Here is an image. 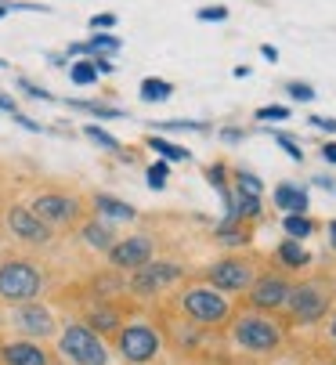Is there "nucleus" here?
I'll return each instance as SVG.
<instances>
[{
  "mask_svg": "<svg viewBox=\"0 0 336 365\" xmlns=\"http://www.w3.org/2000/svg\"><path fill=\"white\" fill-rule=\"evenodd\" d=\"M58 351L69 365H108V347L87 322H69L58 333Z\"/></svg>",
  "mask_w": 336,
  "mask_h": 365,
  "instance_id": "f257e3e1",
  "label": "nucleus"
},
{
  "mask_svg": "<svg viewBox=\"0 0 336 365\" xmlns=\"http://www.w3.org/2000/svg\"><path fill=\"white\" fill-rule=\"evenodd\" d=\"M44 289V275L29 260H4L0 264V300L8 304H26L33 297H40Z\"/></svg>",
  "mask_w": 336,
  "mask_h": 365,
  "instance_id": "f03ea898",
  "label": "nucleus"
},
{
  "mask_svg": "<svg viewBox=\"0 0 336 365\" xmlns=\"http://www.w3.org/2000/svg\"><path fill=\"white\" fill-rule=\"evenodd\" d=\"M181 311L188 319L203 322V326H220L224 319L232 315V304L213 286H192V289L181 293Z\"/></svg>",
  "mask_w": 336,
  "mask_h": 365,
  "instance_id": "7ed1b4c3",
  "label": "nucleus"
},
{
  "mask_svg": "<svg viewBox=\"0 0 336 365\" xmlns=\"http://www.w3.org/2000/svg\"><path fill=\"white\" fill-rule=\"evenodd\" d=\"M29 210L47 228H73L83 214V202H80V195H69V192H44L29 202Z\"/></svg>",
  "mask_w": 336,
  "mask_h": 365,
  "instance_id": "20e7f679",
  "label": "nucleus"
},
{
  "mask_svg": "<svg viewBox=\"0 0 336 365\" xmlns=\"http://www.w3.org/2000/svg\"><path fill=\"white\" fill-rule=\"evenodd\" d=\"M206 282L220 293H243L257 282V264L246 260V257H224V260H217V264H210Z\"/></svg>",
  "mask_w": 336,
  "mask_h": 365,
  "instance_id": "39448f33",
  "label": "nucleus"
},
{
  "mask_svg": "<svg viewBox=\"0 0 336 365\" xmlns=\"http://www.w3.org/2000/svg\"><path fill=\"white\" fill-rule=\"evenodd\" d=\"M185 279V268L178 264V260H148L145 268H138L131 275V293L138 297H156L163 289H170L174 282Z\"/></svg>",
  "mask_w": 336,
  "mask_h": 365,
  "instance_id": "423d86ee",
  "label": "nucleus"
},
{
  "mask_svg": "<svg viewBox=\"0 0 336 365\" xmlns=\"http://www.w3.org/2000/svg\"><path fill=\"white\" fill-rule=\"evenodd\" d=\"M232 336L246 351H271V347H278V340H282V329H278V322H271L268 315H243L235 322Z\"/></svg>",
  "mask_w": 336,
  "mask_h": 365,
  "instance_id": "0eeeda50",
  "label": "nucleus"
},
{
  "mask_svg": "<svg viewBox=\"0 0 336 365\" xmlns=\"http://www.w3.org/2000/svg\"><path fill=\"white\" fill-rule=\"evenodd\" d=\"M286 311L297 319V322H318L325 311H329V289L318 286V282H300L290 289V300H286Z\"/></svg>",
  "mask_w": 336,
  "mask_h": 365,
  "instance_id": "6e6552de",
  "label": "nucleus"
},
{
  "mask_svg": "<svg viewBox=\"0 0 336 365\" xmlns=\"http://www.w3.org/2000/svg\"><path fill=\"white\" fill-rule=\"evenodd\" d=\"M159 351V333L145 322H131L120 329V354L131 361V365H148Z\"/></svg>",
  "mask_w": 336,
  "mask_h": 365,
  "instance_id": "1a4fd4ad",
  "label": "nucleus"
},
{
  "mask_svg": "<svg viewBox=\"0 0 336 365\" xmlns=\"http://www.w3.org/2000/svg\"><path fill=\"white\" fill-rule=\"evenodd\" d=\"M152 235H127V239H116V246L108 250V264L120 268V272H138L152 260Z\"/></svg>",
  "mask_w": 336,
  "mask_h": 365,
  "instance_id": "9d476101",
  "label": "nucleus"
},
{
  "mask_svg": "<svg viewBox=\"0 0 336 365\" xmlns=\"http://www.w3.org/2000/svg\"><path fill=\"white\" fill-rule=\"evenodd\" d=\"M4 225H8V232H11L19 242H26V246H47V242H51V232H54V228H47V225L29 210V206H8Z\"/></svg>",
  "mask_w": 336,
  "mask_h": 365,
  "instance_id": "9b49d317",
  "label": "nucleus"
},
{
  "mask_svg": "<svg viewBox=\"0 0 336 365\" xmlns=\"http://www.w3.org/2000/svg\"><path fill=\"white\" fill-rule=\"evenodd\" d=\"M11 322H15V329H19L22 336H29V340H44V336L54 333V315H51V307H44V304H36V300L15 304Z\"/></svg>",
  "mask_w": 336,
  "mask_h": 365,
  "instance_id": "f8f14e48",
  "label": "nucleus"
},
{
  "mask_svg": "<svg viewBox=\"0 0 336 365\" xmlns=\"http://www.w3.org/2000/svg\"><path fill=\"white\" fill-rule=\"evenodd\" d=\"M290 289H293V286L286 282V275H275V272L257 275V282L250 286V304H253L257 311H278V307H286Z\"/></svg>",
  "mask_w": 336,
  "mask_h": 365,
  "instance_id": "ddd939ff",
  "label": "nucleus"
},
{
  "mask_svg": "<svg viewBox=\"0 0 336 365\" xmlns=\"http://www.w3.org/2000/svg\"><path fill=\"white\" fill-rule=\"evenodd\" d=\"M0 358L4 365H47V351L33 340H15V344H4L0 347Z\"/></svg>",
  "mask_w": 336,
  "mask_h": 365,
  "instance_id": "4468645a",
  "label": "nucleus"
},
{
  "mask_svg": "<svg viewBox=\"0 0 336 365\" xmlns=\"http://www.w3.org/2000/svg\"><path fill=\"white\" fill-rule=\"evenodd\" d=\"M91 202H94V214H101L105 221H134V217H138V210H134L131 202L108 195V192H94Z\"/></svg>",
  "mask_w": 336,
  "mask_h": 365,
  "instance_id": "2eb2a0df",
  "label": "nucleus"
},
{
  "mask_svg": "<svg viewBox=\"0 0 336 365\" xmlns=\"http://www.w3.org/2000/svg\"><path fill=\"white\" fill-rule=\"evenodd\" d=\"M275 206H278V210H282V214H307V188H300V185H293V181H282V185H278L275 188Z\"/></svg>",
  "mask_w": 336,
  "mask_h": 365,
  "instance_id": "dca6fc26",
  "label": "nucleus"
},
{
  "mask_svg": "<svg viewBox=\"0 0 336 365\" xmlns=\"http://www.w3.org/2000/svg\"><path fill=\"white\" fill-rule=\"evenodd\" d=\"M80 239H83L91 250H101V253H108L112 246H116V232L108 228V221H105V217L87 221V225L80 228Z\"/></svg>",
  "mask_w": 336,
  "mask_h": 365,
  "instance_id": "f3484780",
  "label": "nucleus"
},
{
  "mask_svg": "<svg viewBox=\"0 0 336 365\" xmlns=\"http://www.w3.org/2000/svg\"><path fill=\"white\" fill-rule=\"evenodd\" d=\"M213 235H217V242H224V246H250V239H253L250 221H239V217H224V221L213 228Z\"/></svg>",
  "mask_w": 336,
  "mask_h": 365,
  "instance_id": "a211bd4d",
  "label": "nucleus"
},
{
  "mask_svg": "<svg viewBox=\"0 0 336 365\" xmlns=\"http://www.w3.org/2000/svg\"><path fill=\"white\" fill-rule=\"evenodd\" d=\"M275 257H278V264L290 268V272H297V268H307V264H311V253L300 246V239H290V235H286V242H278Z\"/></svg>",
  "mask_w": 336,
  "mask_h": 365,
  "instance_id": "6ab92c4d",
  "label": "nucleus"
},
{
  "mask_svg": "<svg viewBox=\"0 0 336 365\" xmlns=\"http://www.w3.org/2000/svg\"><path fill=\"white\" fill-rule=\"evenodd\" d=\"M260 214H264V199H260V195H253V192H239V188H235L232 217H239V221H257Z\"/></svg>",
  "mask_w": 336,
  "mask_h": 365,
  "instance_id": "aec40b11",
  "label": "nucleus"
},
{
  "mask_svg": "<svg viewBox=\"0 0 336 365\" xmlns=\"http://www.w3.org/2000/svg\"><path fill=\"white\" fill-rule=\"evenodd\" d=\"M148 148L159 152L166 163H185V160H192L188 148H181V145H174V141H166L163 134H148Z\"/></svg>",
  "mask_w": 336,
  "mask_h": 365,
  "instance_id": "412c9836",
  "label": "nucleus"
},
{
  "mask_svg": "<svg viewBox=\"0 0 336 365\" xmlns=\"http://www.w3.org/2000/svg\"><path fill=\"white\" fill-rule=\"evenodd\" d=\"M138 94H141V101L156 106V101H166V98L174 94V83H170V80H159V76H148V80H141Z\"/></svg>",
  "mask_w": 336,
  "mask_h": 365,
  "instance_id": "4be33fe9",
  "label": "nucleus"
},
{
  "mask_svg": "<svg viewBox=\"0 0 336 365\" xmlns=\"http://www.w3.org/2000/svg\"><path fill=\"white\" fill-rule=\"evenodd\" d=\"M87 326L91 329H98V333H120L123 326H120V315L112 307H94L91 315H87Z\"/></svg>",
  "mask_w": 336,
  "mask_h": 365,
  "instance_id": "5701e85b",
  "label": "nucleus"
},
{
  "mask_svg": "<svg viewBox=\"0 0 336 365\" xmlns=\"http://www.w3.org/2000/svg\"><path fill=\"white\" fill-rule=\"evenodd\" d=\"M87 43V55H116L120 51V36L116 33H108V29H98L91 40H83Z\"/></svg>",
  "mask_w": 336,
  "mask_h": 365,
  "instance_id": "b1692460",
  "label": "nucleus"
},
{
  "mask_svg": "<svg viewBox=\"0 0 336 365\" xmlns=\"http://www.w3.org/2000/svg\"><path fill=\"white\" fill-rule=\"evenodd\" d=\"M282 228H286L290 239H300V242L315 235V221H311L307 214H286V217H282Z\"/></svg>",
  "mask_w": 336,
  "mask_h": 365,
  "instance_id": "393cba45",
  "label": "nucleus"
},
{
  "mask_svg": "<svg viewBox=\"0 0 336 365\" xmlns=\"http://www.w3.org/2000/svg\"><path fill=\"white\" fill-rule=\"evenodd\" d=\"M98 69H94V62L91 58H76L73 66H69V80L76 83V87H91V83H98Z\"/></svg>",
  "mask_w": 336,
  "mask_h": 365,
  "instance_id": "a878e982",
  "label": "nucleus"
},
{
  "mask_svg": "<svg viewBox=\"0 0 336 365\" xmlns=\"http://www.w3.org/2000/svg\"><path fill=\"white\" fill-rule=\"evenodd\" d=\"M83 138L87 141H94L98 148H105V152H123V145H120V138H112L105 127H98V123H87L83 127Z\"/></svg>",
  "mask_w": 336,
  "mask_h": 365,
  "instance_id": "bb28decb",
  "label": "nucleus"
},
{
  "mask_svg": "<svg viewBox=\"0 0 336 365\" xmlns=\"http://www.w3.org/2000/svg\"><path fill=\"white\" fill-rule=\"evenodd\" d=\"M69 109H80V113H91L98 120H123V109H112V106H101V101H69Z\"/></svg>",
  "mask_w": 336,
  "mask_h": 365,
  "instance_id": "cd10ccee",
  "label": "nucleus"
},
{
  "mask_svg": "<svg viewBox=\"0 0 336 365\" xmlns=\"http://www.w3.org/2000/svg\"><path fill=\"white\" fill-rule=\"evenodd\" d=\"M232 181H235V188H239V192H253V195H260V192H264L260 178H257V174H250L246 167H232Z\"/></svg>",
  "mask_w": 336,
  "mask_h": 365,
  "instance_id": "c85d7f7f",
  "label": "nucleus"
},
{
  "mask_svg": "<svg viewBox=\"0 0 336 365\" xmlns=\"http://www.w3.org/2000/svg\"><path fill=\"white\" fill-rule=\"evenodd\" d=\"M145 181H148V188H166V181H170V163L166 160H156L148 170H145Z\"/></svg>",
  "mask_w": 336,
  "mask_h": 365,
  "instance_id": "c756f323",
  "label": "nucleus"
},
{
  "mask_svg": "<svg viewBox=\"0 0 336 365\" xmlns=\"http://www.w3.org/2000/svg\"><path fill=\"white\" fill-rule=\"evenodd\" d=\"M282 120H290L286 106H264V109H257V123H282Z\"/></svg>",
  "mask_w": 336,
  "mask_h": 365,
  "instance_id": "7c9ffc66",
  "label": "nucleus"
},
{
  "mask_svg": "<svg viewBox=\"0 0 336 365\" xmlns=\"http://www.w3.org/2000/svg\"><path fill=\"white\" fill-rule=\"evenodd\" d=\"M156 130H206V123L199 120H163V123H148Z\"/></svg>",
  "mask_w": 336,
  "mask_h": 365,
  "instance_id": "2f4dec72",
  "label": "nucleus"
},
{
  "mask_svg": "<svg viewBox=\"0 0 336 365\" xmlns=\"http://www.w3.org/2000/svg\"><path fill=\"white\" fill-rule=\"evenodd\" d=\"M195 19L199 22H228V8L224 4H206V8L195 11Z\"/></svg>",
  "mask_w": 336,
  "mask_h": 365,
  "instance_id": "473e14b6",
  "label": "nucleus"
},
{
  "mask_svg": "<svg viewBox=\"0 0 336 365\" xmlns=\"http://www.w3.org/2000/svg\"><path fill=\"white\" fill-rule=\"evenodd\" d=\"M275 141H278V148H282V152L290 155L293 163H300V160H304V148H300V145H297L290 134H278V130H275Z\"/></svg>",
  "mask_w": 336,
  "mask_h": 365,
  "instance_id": "72a5a7b5",
  "label": "nucleus"
},
{
  "mask_svg": "<svg viewBox=\"0 0 336 365\" xmlns=\"http://www.w3.org/2000/svg\"><path fill=\"white\" fill-rule=\"evenodd\" d=\"M286 94H290L293 101H311V98H315V87H311V83H300V80H290V83H286Z\"/></svg>",
  "mask_w": 336,
  "mask_h": 365,
  "instance_id": "f704fd0d",
  "label": "nucleus"
},
{
  "mask_svg": "<svg viewBox=\"0 0 336 365\" xmlns=\"http://www.w3.org/2000/svg\"><path fill=\"white\" fill-rule=\"evenodd\" d=\"M19 91H22V94H29V98H36V101H54V94H51V91L36 87V83H33V80H26V76L19 80Z\"/></svg>",
  "mask_w": 336,
  "mask_h": 365,
  "instance_id": "c9c22d12",
  "label": "nucleus"
},
{
  "mask_svg": "<svg viewBox=\"0 0 336 365\" xmlns=\"http://www.w3.org/2000/svg\"><path fill=\"white\" fill-rule=\"evenodd\" d=\"M307 123L318 127V130H325V134H336V120L332 116H307Z\"/></svg>",
  "mask_w": 336,
  "mask_h": 365,
  "instance_id": "e433bc0d",
  "label": "nucleus"
},
{
  "mask_svg": "<svg viewBox=\"0 0 336 365\" xmlns=\"http://www.w3.org/2000/svg\"><path fill=\"white\" fill-rule=\"evenodd\" d=\"M112 26H116V15H108V11L91 19V29H94V33H98V29H112Z\"/></svg>",
  "mask_w": 336,
  "mask_h": 365,
  "instance_id": "4c0bfd02",
  "label": "nucleus"
},
{
  "mask_svg": "<svg viewBox=\"0 0 336 365\" xmlns=\"http://www.w3.org/2000/svg\"><path fill=\"white\" fill-rule=\"evenodd\" d=\"M91 62H94V69L101 73V76H108V73H116V66H112L105 55H91Z\"/></svg>",
  "mask_w": 336,
  "mask_h": 365,
  "instance_id": "58836bf2",
  "label": "nucleus"
},
{
  "mask_svg": "<svg viewBox=\"0 0 336 365\" xmlns=\"http://www.w3.org/2000/svg\"><path fill=\"white\" fill-rule=\"evenodd\" d=\"M15 123H19V127H26V130H33V134H36V130H44L36 120H29V116H22V113H15Z\"/></svg>",
  "mask_w": 336,
  "mask_h": 365,
  "instance_id": "ea45409f",
  "label": "nucleus"
},
{
  "mask_svg": "<svg viewBox=\"0 0 336 365\" xmlns=\"http://www.w3.org/2000/svg\"><path fill=\"white\" fill-rule=\"evenodd\" d=\"M0 113H19V106H15V98H8V94H0Z\"/></svg>",
  "mask_w": 336,
  "mask_h": 365,
  "instance_id": "a19ab883",
  "label": "nucleus"
},
{
  "mask_svg": "<svg viewBox=\"0 0 336 365\" xmlns=\"http://www.w3.org/2000/svg\"><path fill=\"white\" fill-rule=\"evenodd\" d=\"M322 160H325V163H336V141L322 145Z\"/></svg>",
  "mask_w": 336,
  "mask_h": 365,
  "instance_id": "79ce46f5",
  "label": "nucleus"
},
{
  "mask_svg": "<svg viewBox=\"0 0 336 365\" xmlns=\"http://www.w3.org/2000/svg\"><path fill=\"white\" fill-rule=\"evenodd\" d=\"M260 55H264V62H278V51L268 43V47H260Z\"/></svg>",
  "mask_w": 336,
  "mask_h": 365,
  "instance_id": "37998d69",
  "label": "nucleus"
},
{
  "mask_svg": "<svg viewBox=\"0 0 336 365\" xmlns=\"http://www.w3.org/2000/svg\"><path fill=\"white\" fill-rule=\"evenodd\" d=\"M329 242H332V250H336V221L329 225Z\"/></svg>",
  "mask_w": 336,
  "mask_h": 365,
  "instance_id": "c03bdc74",
  "label": "nucleus"
},
{
  "mask_svg": "<svg viewBox=\"0 0 336 365\" xmlns=\"http://www.w3.org/2000/svg\"><path fill=\"white\" fill-rule=\"evenodd\" d=\"M329 336H332V340H336V319H332V326H329Z\"/></svg>",
  "mask_w": 336,
  "mask_h": 365,
  "instance_id": "a18cd8bd",
  "label": "nucleus"
},
{
  "mask_svg": "<svg viewBox=\"0 0 336 365\" xmlns=\"http://www.w3.org/2000/svg\"><path fill=\"white\" fill-rule=\"evenodd\" d=\"M8 15V8H4V0H0V19H4Z\"/></svg>",
  "mask_w": 336,
  "mask_h": 365,
  "instance_id": "49530a36",
  "label": "nucleus"
},
{
  "mask_svg": "<svg viewBox=\"0 0 336 365\" xmlns=\"http://www.w3.org/2000/svg\"><path fill=\"white\" fill-rule=\"evenodd\" d=\"M0 66H4V58H0Z\"/></svg>",
  "mask_w": 336,
  "mask_h": 365,
  "instance_id": "de8ad7c7",
  "label": "nucleus"
}]
</instances>
